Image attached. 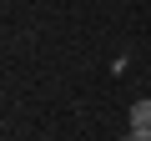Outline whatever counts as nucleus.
<instances>
[{
    "mask_svg": "<svg viewBox=\"0 0 151 141\" xmlns=\"http://www.w3.org/2000/svg\"><path fill=\"white\" fill-rule=\"evenodd\" d=\"M131 131H151V101H136L131 106Z\"/></svg>",
    "mask_w": 151,
    "mask_h": 141,
    "instance_id": "nucleus-1",
    "label": "nucleus"
},
{
    "mask_svg": "<svg viewBox=\"0 0 151 141\" xmlns=\"http://www.w3.org/2000/svg\"><path fill=\"white\" fill-rule=\"evenodd\" d=\"M121 141H151V131H126Z\"/></svg>",
    "mask_w": 151,
    "mask_h": 141,
    "instance_id": "nucleus-2",
    "label": "nucleus"
}]
</instances>
